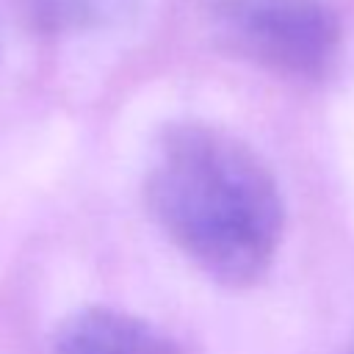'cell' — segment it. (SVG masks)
Returning a JSON list of instances; mask_svg holds the SVG:
<instances>
[{"label": "cell", "instance_id": "obj_1", "mask_svg": "<svg viewBox=\"0 0 354 354\" xmlns=\"http://www.w3.org/2000/svg\"><path fill=\"white\" fill-rule=\"evenodd\" d=\"M144 194L163 235L210 279L249 288L271 271L285 199L268 163L235 133L205 122L166 127Z\"/></svg>", "mask_w": 354, "mask_h": 354}, {"label": "cell", "instance_id": "obj_2", "mask_svg": "<svg viewBox=\"0 0 354 354\" xmlns=\"http://www.w3.org/2000/svg\"><path fill=\"white\" fill-rule=\"evenodd\" d=\"M218 41L282 77L318 80L340 55V22L324 0H207Z\"/></svg>", "mask_w": 354, "mask_h": 354}, {"label": "cell", "instance_id": "obj_3", "mask_svg": "<svg viewBox=\"0 0 354 354\" xmlns=\"http://www.w3.org/2000/svg\"><path fill=\"white\" fill-rule=\"evenodd\" d=\"M47 354H180L177 346L144 318L111 307H86L69 315Z\"/></svg>", "mask_w": 354, "mask_h": 354}, {"label": "cell", "instance_id": "obj_4", "mask_svg": "<svg viewBox=\"0 0 354 354\" xmlns=\"http://www.w3.org/2000/svg\"><path fill=\"white\" fill-rule=\"evenodd\" d=\"M19 14L44 33H66L94 22L97 0H14Z\"/></svg>", "mask_w": 354, "mask_h": 354}, {"label": "cell", "instance_id": "obj_5", "mask_svg": "<svg viewBox=\"0 0 354 354\" xmlns=\"http://www.w3.org/2000/svg\"><path fill=\"white\" fill-rule=\"evenodd\" d=\"M351 354H354V348H351Z\"/></svg>", "mask_w": 354, "mask_h": 354}]
</instances>
